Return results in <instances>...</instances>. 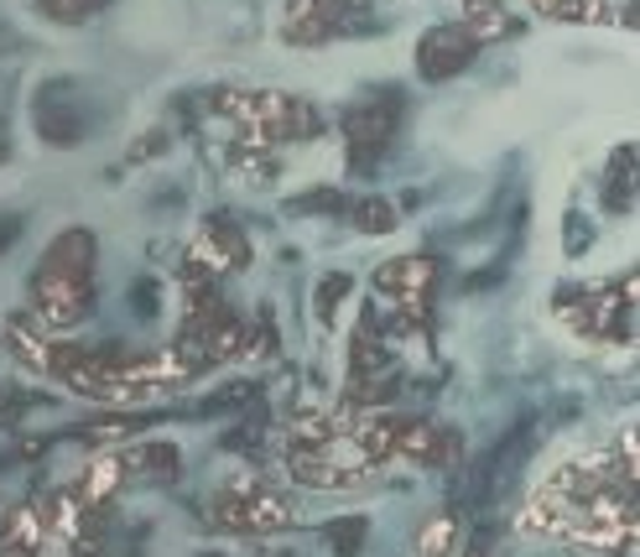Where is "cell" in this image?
Instances as JSON below:
<instances>
[{
  "instance_id": "7a4b0ae2",
  "label": "cell",
  "mask_w": 640,
  "mask_h": 557,
  "mask_svg": "<svg viewBox=\"0 0 640 557\" xmlns=\"http://www.w3.org/2000/svg\"><path fill=\"white\" fill-rule=\"evenodd\" d=\"M32 115H38V130H42L47 147H78V141L94 130V105L84 99V89H78L74 78L42 84Z\"/></svg>"
},
{
  "instance_id": "e0dca14e",
  "label": "cell",
  "mask_w": 640,
  "mask_h": 557,
  "mask_svg": "<svg viewBox=\"0 0 640 557\" xmlns=\"http://www.w3.org/2000/svg\"><path fill=\"white\" fill-rule=\"evenodd\" d=\"M297 214H349V204L333 193V188H312V193H302V204H292Z\"/></svg>"
},
{
  "instance_id": "d6986e66",
  "label": "cell",
  "mask_w": 640,
  "mask_h": 557,
  "mask_svg": "<svg viewBox=\"0 0 640 557\" xmlns=\"http://www.w3.org/2000/svg\"><path fill=\"white\" fill-rule=\"evenodd\" d=\"M17 229H21V219H0V256H6V245H11Z\"/></svg>"
},
{
  "instance_id": "ac0fdd59",
  "label": "cell",
  "mask_w": 640,
  "mask_h": 557,
  "mask_svg": "<svg viewBox=\"0 0 640 557\" xmlns=\"http://www.w3.org/2000/svg\"><path fill=\"white\" fill-rule=\"evenodd\" d=\"M157 302H162V298H157V281H136V292H130V308H136V313H157Z\"/></svg>"
},
{
  "instance_id": "7c38bea8",
  "label": "cell",
  "mask_w": 640,
  "mask_h": 557,
  "mask_svg": "<svg viewBox=\"0 0 640 557\" xmlns=\"http://www.w3.org/2000/svg\"><path fill=\"white\" fill-rule=\"evenodd\" d=\"M365 532H370V521H365V516L333 521V526H329V547H333L339 557H354L360 547H365Z\"/></svg>"
},
{
  "instance_id": "5bb4252c",
  "label": "cell",
  "mask_w": 640,
  "mask_h": 557,
  "mask_svg": "<svg viewBox=\"0 0 640 557\" xmlns=\"http://www.w3.org/2000/svg\"><path fill=\"white\" fill-rule=\"evenodd\" d=\"M552 17H563V21H604V17H609V0H552Z\"/></svg>"
},
{
  "instance_id": "8fae6325",
  "label": "cell",
  "mask_w": 640,
  "mask_h": 557,
  "mask_svg": "<svg viewBox=\"0 0 640 557\" xmlns=\"http://www.w3.org/2000/svg\"><path fill=\"white\" fill-rule=\"evenodd\" d=\"M136 469H141L147 480H178V448L147 443L141 453H136Z\"/></svg>"
},
{
  "instance_id": "9a60e30c",
  "label": "cell",
  "mask_w": 640,
  "mask_h": 557,
  "mask_svg": "<svg viewBox=\"0 0 640 557\" xmlns=\"http://www.w3.org/2000/svg\"><path fill=\"white\" fill-rule=\"evenodd\" d=\"M344 298H349V277H344V271L323 277V287H318V318L333 323V313H339V302H344Z\"/></svg>"
},
{
  "instance_id": "ba28073f",
  "label": "cell",
  "mask_w": 640,
  "mask_h": 557,
  "mask_svg": "<svg viewBox=\"0 0 640 557\" xmlns=\"http://www.w3.org/2000/svg\"><path fill=\"white\" fill-rule=\"evenodd\" d=\"M203 240H209V250H214V256L230 260L235 271L245 266V260H250L245 240H239V224H230V219H209V224H203Z\"/></svg>"
},
{
  "instance_id": "5b68a950",
  "label": "cell",
  "mask_w": 640,
  "mask_h": 557,
  "mask_svg": "<svg viewBox=\"0 0 640 557\" xmlns=\"http://www.w3.org/2000/svg\"><path fill=\"white\" fill-rule=\"evenodd\" d=\"M526 459H531V422H521V428H511L484 459H479L474 501H500V495L515 484V474L526 469Z\"/></svg>"
},
{
  "instance_id": "277c9868",
  "label": "cell",
  "mask_w": 640,
  "mask_h": 557,
  "mask_svg": "<svg viewBox=\"0 0 640 557\" xmlns=\"http://www.w3.org/2000/svg\"><path fill=\"white\" fill-rule=\"evenodd\" d=\"M354 26H370V0H287V38H344Z\"/></svg>"
},
{
  "instance_id": "2e32d148",
  "label": "cell",
  "mask_w": 640,
  "mask_h": 557,
  "mask_svg": "<svg viewBox=\"0 0 640 557\" xmlns=\"http://www.w3.org/2000/svg\"><path fill=\"white\" fill-rule=\"evenodd\" d=\"M42 6V17H53V21H84V17H94L105 0H38Z\"/></svg>"
},
{
  "instance_id": "30bf717a",
  "label": "cell",
  "mask_w": 640,
  "mask_h": 557,
  "mask_svg": "<svg viewBox=\"0 0 640 557\" xmlns=\"http://www.w3.org/2000/svg\"><path fill=\"white\" fill-rule=\"evenodd\" d=\"M349 224L365 229V235H385V229L396 224V208L385 204V199H360V204L349 208Z\"/></svg>"
},
{
  "instance_id": "8992f818",
  "label": "cell",
  "mask_w": 640,
  "mask_h": 557,
  "mask_svg": "<svg viewBox=\"0 0 640 557\" xmlns=\"http://www.w3.org/2000/svg\"><path fill=\"white\" fill-rule=\"evenodd\" d=\"M474 53H479V38L469 26H433L417 47V68L422 78H454L474 63Z\"/></svg>"
},
{
  "instance_id": "52a82bcc",
  "label": "cell",
  "mask_w": 640,
  "mask_h": 557,
  "mask_svg": "<svg viewBox=\"0 0 640 557\" xmlns=\"http://www.w3.org/2000/svg\"><path fill=\"white\" fill-rule=\"evenodd\" d=\"M381 292L396 298L402 308H412V313H422V302L433 292V260L406 256V260H396V266H381Z\"/></svg>"
},
{
  "instance_id": "4fadbf2b",
  "label": "cell",
  "mask_w": 640,
  "mask_h": 557,
  "mask_svg": "<svg viewBox=\"0 0 640 557\" xmlns=\"http://www.w3.org/2000/svg\"><path fill=\"white\" fill-rule=\"evenodd\" d=\"M458 542V521L454 516H438L422 526V557H448Z\"/></svg>"
},
{
  "instance_id": "3957f363",
  "label": "cell",
  "mask_w": 640,
  "mask_h": 557,
  "mask_svg": "<svg viewBox=\"0 0 640 557\" xmlns=\"http://www.w3.org/2000/svg\"><path fill=\"white\" fill-rule=\"evenodd\" d=\"M396 126H402V94H370L360 110H349L344 120V136H349V162L360 172H375V162H381V151L391 147V136H396Z\"/></svg>"
},
{
  "instance_id": "9c48e42d",
  "label": "cell",
  "mask_w": 640,
  "mask_h": 557,
  "mask_svg": "<svg viewBox=\"0 0 640 557\" xmlns=\"http://www.w3.org/2000/svg\"><path fill=\"white\" fill-rule=\"evenodd\" d=\"M630 193H636V151L620 147L609 162V208H630Z\"/></svg>"
},
{
  "instance_id": "6da1fadb",
  "label": "cell",
  "mask_w": 640,
  "mask_h": 557,
  "mask_svg": "<svg viewBox=\"0 0 640 557\" xmlns=\"http://www.w3.org/2000/svg\"><path fill=\"white\" fill-rule=\"evenodd\" d=\"M89 277H94V240L84 229H68V235L47 250V260L38 266V277H32V302H38V313L47 318L53 329L78 323L94 302Z\"/></svg>"
}]
</instances>
